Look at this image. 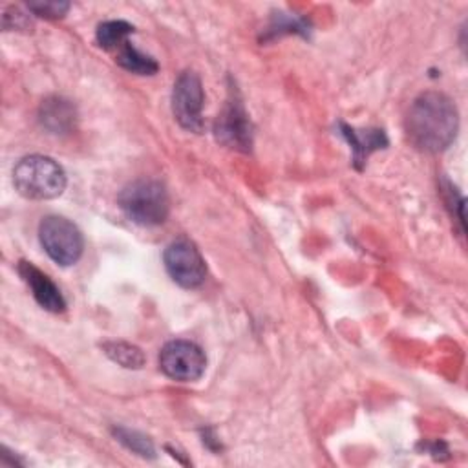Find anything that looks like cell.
I'll return each instance as SVG.
<instances>
[{
    "mask_svg": "<svg viewBox=\"0 0 468 468\" xmlns=\"http://www.w3.org/2000/svg\"><path fill=\"white\" fill-rule=\"evenodd\" d=\"M459 128L453 101L441 91H424L410 106L406 133L410 143L422 152H441L452 144Z\"/></svg>",
    "mask_w": 468,
    "mask_h": 468,
    "instance_id": "6da1fadb",
    "label": "cell"
},
{
    "mask_svg": "<svg viewBox=\"0 0 468 468\" xmlns=\"http://www.w3.org/2000/svg\"><path fill=\"white\" fill-rule=\"evenodd\" d=\"M13 183L18 194L27 199H53L66 188V172L55 159L35 154L16 163Z\"/></svg>",
    "mask_w": 468,
    "mask_h": 468,
    "instance_id": "7a4b0ae2",
    "label": "cell"
},
{
    "mask_svg": "<svg viewBox=\"0 0 468 468\" xmlns=\"http://www.w3.org/2000/svg\"><path fill=\"white\" fill-rule=\"evenodd\" d=\"M126 218L143 227L161 225L170 212L166 188L154 179H139L124 186L117 197Z\"/></svg>",
    "mask_w": 468,
    "mask_h": 468,
    "instance_id": "3957f363",
    "label": "cell"
},
{
    "mask_svg": "<svg viewBox=\"0 0 468 468\" xmlns=\"http://www.w3.org/2000/svg\"><path fill=\"white\" fill-rule=\"evenodd\" d=\"M38 239L46 254L62 267L77 263L84 250L82 232L62 216H46L38 225Z\"/></svg>",
    "mask_w": 468,
    "mask_h": 468,
    "instance_id": "277c9868",
    "label": "cell"
},
{
    "mask_svg": "<svg viewBox=\"0 0 468 468\" xmlns=\"http://www.w3.org/2000/svg\"><path fill=\"white\" fill-rule=\"evenodd\" d=\"M168 276L185 289H196L205 282L207 265L199 249L186 238L172 241L163 254Z\"/></svg>",
    "mask_w": 468,
    "mask_h": 468,
    "instance_id": "5b68a950",
    "label": "cell"
},
{
    "mask_svg": "<svg viewBox=\"0 0 468 468\" xmlns=\"http://www.w3.org/2000/svg\"><path fill=\"white\" fill-rule=\"evenodd\" d=\"M161 371L179 382H192L201 378L207 367L203 349L190 340H170L159 353Z\"/></svg>",
    "mask_w": 468,
    "mask_h": 468,
    "instance_id": "8992f818",
    "label": "cell"
},
{
    "mask_svg": "<svg viewBox=\"0 0 468 468\" xmlns=\"http://www.w3.org/2000/svg\"><path fill=\"white\" fill-rule=\"evenodd\" d=\"M203 86L194 71H183L174 82L172 112L181 128L199 133L203 130Z\"/></svg>",
    "mask_w": 468,
    "mask_h": 468,
    "instance_id": "52a82bcc",
    "label": "cell"
},
{
    "mask_svg": "<svg viewBox=\"0 0 468 468\" xmlns=\"http://www.w3.org/2000/svg\"><path fill=\"white\" fill-rule=\"evenodd\" d=\"M214 133L218 141L229 148L243 152L250 150L252 128L236 90H230V99L227 101L225 110L218 115Z\"/></svg>",
    "mask_w": 468,
    "mask_h": 468,
    "instance_id": "ba28073f",
    "label": "cell"
},
{
    "mask_svg": "<svg viewBox=\"0 0 468 468\" xmlns=\"http://www.w3.org/2000/svg\"><path fill=\"white\" fill-rule=\"evenodd\" d=\"M18 272L22 280L27 283V287L31 289L33 298L42 309L49 313H62L66 309V300L60 289L53 283V280L48 274H44L40 269H37L29 261H20Z\"/></svg>",
    "mask_w": 468,
    "mask_h": 468,
    "instance_id": "9c48e42d",
    "label": "cell"
},
{
    "mask_svg": "<svg viewBox=\"0 0 468 468\" xmlns=\"http://www.w3.org/2000/svg\"><path fill=\"white\" fill-rule=\"evenodd\" d=\"M40 122L53 133H66L75 124V108L60 97L46 99L40 106Z\"/></svg>",
    "mask_w": 468,
    "mask_h": 468,
    "instance_id": "30bf717a",
    "label": "cell"
},
{
    "mask_svg": "<svg viewBox=\"0 0 468 468\" xmlns=\"http://www.w3.org/2000/svg\"><path fill=\"white\" fill-rule=\"evenodd\" d=\"M340 128H342V133L346 135V139L349 141V144L353 148L355 165L358 168L371 152L382 148L388 143L382 130H355V128H349L346 124H340Z\"/></svg>",
    "mask_w": 468,
    "mask_h": 468,
    "instance_id": "8fae6325",
    "label": "cell"
},
{
    "mask_svg": "<svg viewBox=\"0 0 468 468\" xmlns=\"http://www.w3.org/2000/svg\"><path fill=\"white\" fill-rule=\"evenodd\" d=\"M115 62L137 75H154L159 69V64L150 57L144 55L143 51H139L135 46H132L130 42H124L119 49H117V57Z\"/></svg>",
    "mask_w": 468,
    "mask_h": 468,
    "instance_id": "7c38bea8",
    "label": "cell"
},
{
    "mask_svg": "<svg viewBox=\"0 0 468 468\" xmlns=\"http://www.w3.org/2000/svg\"><path fill=\"white\" fill-rule=\"evenodd\" d=\"M133 33V26L126 20H106L99 24L95 38L101 48L112 51L119 49L124 42H128V37Z\"/></svg>",
    "mask_w": 468,
    "mask_h": 468,
    "instance_id": "4fadbf2b",
    "label": "cell"
},
{
    "mask_svg": "<svg viewBox=\"0 0 468 468\" xmlns=\"http://www.w3.org/2000/svg\"><path fill=\"white\" fill-rule=\"evenodd\" d=\"M104 353L108 355L110 360L115 364L126 367V369H141L144 364V355L143 351L130 344V342H121V340H112L102 346Z\"/></svg>",
    "mask_w": 468,
    "mask_h": 468,
    "instance_id": "5bb4252c",
    "label": "cell"
},
{
    "mask_svg": "<svg viewBox=\"0 0 468 468\" xmlns=\"http://www.w3.org/2000/svg\"><path fill=\"white\" fill-rule=\"evenodd\" d=\"M113 433H115L117 441H121L132 452H135L143 457H154L152 441L148 437L141 435L139 431H133V430H128V428H115Z\"/></svg>",
    "mask_w": 468,
    "mask_h": 468,
    "instance_id": "9a60e30c",
    "label": "cell"
},
{
    "mask_svg": "<svg viewBox=\"0 0 468 468\" xmlns=\"http://www.w3.org/2000/svg\"><path fill=\"white\" fill-rule=\"evenodd\" d=\"M69 7L71 5L68 2H57V0H37L27 4V9L33 15L44 16V18H62L69 11Z\"/></svg>",
    "mask_w": 468,
    "mask_h": 468,
    "instance_id": "2e32d148",
    "label": "cell"
},
{
    "mask_svg": "<svg viewBox=\"0 0 468 468\" xmlns=\"http://www.w3.org/2000/svg\"><path fill=\"white\" fill-rule=\"evenodd\" d=\"M2 26L4 29H27L31 27V22L27 18V15H24L18 7H5L4 15H2Z\"/></svg>",
    "mask_w": 468,
    "mask_h": 468,
    "instance_id": "e0dca14e",
    "label": "cell"
}]
</instances>
